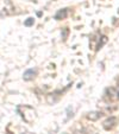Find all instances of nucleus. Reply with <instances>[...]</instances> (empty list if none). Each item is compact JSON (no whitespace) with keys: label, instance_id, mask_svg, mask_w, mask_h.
<instances>
[{"label":"nucleus","instance_id":"obj_3","mask_svg":"<svg viewBox=\"0 0 119 134\" xmlns=\"http://www.w3.org/2000/svg\"><path fill=\"white\" fill-rule=\"evenodd\" d=\"M102 114L100 113V111H96V110H93V111H89L88 114H87V119L91 120V121H96V120H99L100 118H101Z\"/></svg>","mask_w":119,"mask_h":134},{"label":"nucleus","instance_id":"obj_9","mask_svg":"<svg viewBox=\"0 0 119 134\" xmlns=\"http://www.w3.org/2000/svg\"><path fill=\"white\" fill-rule=\"evenodd\" d=\"M7 134H10V133H7Z\"/></svg>","mask_w":119,"mask_h":134},{"label":"nucleus","instance_id":"obj_6","mask_svg":"<svg viewBox=\"0 0 119 134\" xmlns=\"http://www.w3.org/2000/svg\"><path fill=\"white\" fill-rule=\"evenodd\" d=\"M106 43H107V37H106V36H102V37H101V42L98 44V48H96V50L101 49V46L104 45V44H106Z\"/></svg>","mask_w":119,"mask_h":134},{"label":"nucleus","instance_id":"obj_5","mask_svg":"<svg viewBox=\"0 0 119 134\" xmlns=\"http://www.w3.org/2000/svg\"><path fill=\"white\" fill-rule=\"evenodd\" d=\"M67 14H68V12H67L66 8H63V10H60L57 13H56L55 19H57V20H62V19H64V18L67 17Z\"/></svg>","mask_w":119,"mask_h":134},{"label":"nucleus","instance_id":"obj_4","mask_svg":"<svg viewBox=\"0 0 119 134\" xmlns=\"http://www.w3.org/2000/svg\"><path fill=\"white\" fill-rule=\"evenodd\" d=\"M35 76H36V71L33 70V69H29V70H26L25 72H24V80L25 81H31V80L35 79Z\"/></svg>","mask_w":119,"mask_h":134},{"label":"nucleus","instance_id":"obj_8","mask_svg":"<svg viewBox=\"0 0 119 134\" xmlns=\"http://www.w3.org/2000/svg\"><path fill=\"white\" fill-rule=\"evenodd\" d=\"M35 20H33V18H28V20H25V26H31L33 25Z\"/></svg>","mask_w":119,"mask_h":134},{"label":"nucleus","instance_id":"obj_7","mask_svg":"<svg viewBox=\"0 0 119 134\" xmlns=\"http://www.w3.org/2000/svg\"><path fill=\"white\" fill-rule=\"evenodd\" d=\"M68 36H69V29L64 27L63 30H62V38H63V41H66L67 38H68Z\"/></svg>","mask_w":119,"mask_h":134},{"label":"nucleus","instance_id":"obj_2","mask_svg":"<svg viewBox=\"0 0 119 134\" xmlns=\"http://www.w3.org/2000/svg\"><path fill=\"white\" fill-rule=\"evenodd\" d=\"M106 93H107V97H108L111 101H117V100L119 99V93L114 87H110V88H107Z\"/></svg>","mask_w":119,"mask_h":134},{"label":"nucleus","instance_id":"obj_1","mask_svg":"<svg viewBox=\"0 0 119 134\" xmlns=\"http://www.w3.org/2000/svg\"><path fill=\"white\" fill-rule=\"evenodd\" d=\"M117 118L116 116H110L108 119H106L104 121V124H102V127H104L106 131H111V129H113L114 127L117 126Z\"/></svg>","mask_w":119,"mask_h":134}]
</instances>
